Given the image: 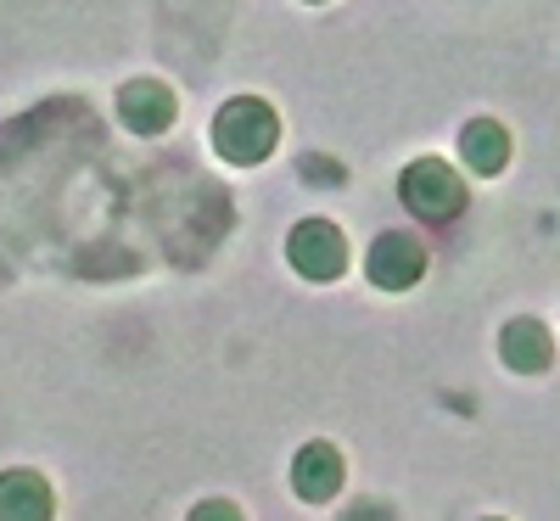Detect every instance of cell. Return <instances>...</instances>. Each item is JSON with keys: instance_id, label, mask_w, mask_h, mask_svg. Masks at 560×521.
<instances>
[{"instance_id": "6da1fadb", "label": "cell", "mask_w": 560, "mask_h": 521, "mask_svg": "<svg viewBox=\"0 0 560 521\" xmlns=\"http://www.w3.org/2000/svg\"><path fill=\"white\" fill-rule=\"evenodd\" d=\"M213 135H219V152H224L230 163H258V158H269V147H275L280 129H275V113H269L264 102L242 96V102H230V107L219 113Z\"/></svg>"}, {"instance_id": "7a4b0ae2", "label": "cell", "mask_w": 560, "mask_h": 521, "mask_svg": "<svg viewBox=\"0 0 560 521\" xmlns=\"http://www.w3.org/2000/svg\"><path fill=\"white\" fill-rule=\"evenodd\" d=\"M404 208H409L415 219L443 224V219H454V213L465 208V185H459V174H454L448 163L420 158V163L404 174Z\"/></svg>"}, {"instance_id": "3957f363", "label": "cell", "mask_w": 560, "mask_h": 521, "mask_svg": "<svg viewBox=\"0 0 560 521\" xmlns=\"http://www.w3.org/2000/svg\"><path fill=\"white\" fill-rule=\"evenodd\" d=\"M364 269H370V280H376V287L404 292V287H415V280H420V269H427V253H420V242H415L409 230H387V235H376V242H370Z\"/></svg>"}, {"instance_id": "277c9868", "label": "cell", "mask_w": 560, "mask_h": 521, "mask_svg": "<svg viewBox=\"0 0 560 521\" xmlns=\"http://www.w3.org/2000/svg\"><path fill=\"white\" fill-rule=\"evenodd\" d=\"M348 247H342V230L337 224H325V219H303L292 230V264L308 275V280H331L342 269Z\"/></svg>"}, {"instance_id": "5b68a950", "label": "cell", "mask_w": 560, "mask_h": 521, "mask_svg": "<svg viewBox=\"0 0 560 521\" xmlns=\"http://www.w3.org/2000/svg\"><path fill=\"white\" fill-rule=\"evenodd\" d=\"M0 521H51V488L34 471H7L0 477Z\"/></svg>"}, {"instance_id": "8992f818", "label": "cell", "mask_w": 560, "mask_h": 521, "mask_svg": "<svg viewBox=\"0 0 560 521\" xmlns=\"http://www.w3.org/2000/svg\"><path fill=\"white\" fill-rule=\"evenodd\" d=\"M292 488L303 499H331L342 488V454L331 443H308L298 454V465H292Z\"/></svg>"}, {"instance_id": "52a82bcc", "label": "cell", "mask_w": 560, "mask_h": 521, "mask_svg": "<svg viewBox=\"0 0 560 521\" xmlns=\"http://www.w3.org/2000/svg\"><path fill=\"white\" fill-rule=\"evenodd\" d=\"M118 107H124V124H129V129H147V135H158V129L174 118V96H168L163 84H152V79L124 84Z\"/></svg>"}, {"instance_id": "ba28073f", "label": "cell", "mask_w": 560, "mask_h": 521, "mask_svg": "<svg viewBox=\"0 0 560 521\" xmlns=\"http://www.w3.org/2000/svg\"><path fill=\"white\" fill-rule=\"evenodd\" d=\"M459 152H465V163H471L477 174H493V169H504V158H510V135H504V124L477 118V124H465Z\"/></svg>"}, {"instance_id": "9c48e42d", "label": "cell", "mask_w": 560, "mask_h": 521, "mask_svg": "<svg viewBox=\"0 0 560 521\" xmlns=\"http://www.w3.org/2000/svg\"><path fill=\"white\" fill-rule=\"evenodd\" d=\"M504 359L516 364V370H544L549 359H555V348H549V331L538 325V320H516V325H504Z\"/></svg>"}, {"instance_id": "30bf717a", "label": "cell", "mask_w": 560, "mask_h": 521, "mask_svg": "<svg viewBox=\"0 0 560 521\" xmlns=\"http://www.w3.org/2000/svg\"><path fill=\"white\" fill-rule=\"evenodd\" d=\"M191 521H242V516H236V505L213 499V505H197V510H191Z\"/></svg>"}]
</instances>
